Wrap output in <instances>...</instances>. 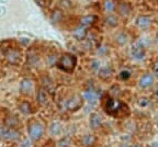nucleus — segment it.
<instances>
[{
    "instance_id": "nucleus-36",
    "label": "nucleus",
    "mask_w": 158,
    "mask_h": 147,
    "mask_svg": "<svg viewBox=\"0 0 158 147\" xmlns=\"http://www.w3.org/2000/svg\"><path fill=\"white\" fill-rule=\"evenodd\" d=\"M153 146H154V147H158V143H154Z\"/></svg>"
},
{
    "instance_id": "nucleus-30",
    "label": "nucleus",
    "mask_w": 158,
    "mask_h": 147,
    "mask_svg": "<svg viewBox=\"0 0 158 147\" xmlns=\"http://www.w3.org/2000/svg\"><path fill=\"white\" fill-rule=\"evenodd\" d=\"M69 143H70V138H69V137H65L64 140L59 142V147H68Z\"/></svg>"
},
{
    "instance_id": "nucleus-7",
    "label": "nucleus",
    "mask_w": 158,
    "mask_h": 147,
    "mask_svg": "<svg viewBox=\"0 0 158 147\" xmlns=\"http://www.w3.org/2000/svg\"><path fill=\"white\" fill-rule=\"evenodd\" d=\"M82 97L79 94H74L73 97H70L68 101L66 102V108L68 111H76L79 108H81L82 106Z\"/></svg>"
},
{
    "instance_id": "nucleus-18",
    "label": "nucleus",
    "mask_w": 158,
    "mask_h": 147,
    "mask_svg": "<svg viewBox=\"0 0 158 147\" xmlns=\"http://www.w3.org/2000/svg\"><path fill=\"white\" fill-rule=\"evenodd\" d=\"M36 100L41 106H46L47 103H48V97H47L46 90H44V89H40V90L37 91Z\"/></svg>"
},
{
    "instance_id": "nucleus-27",
    "label": "nucleus",
    "mask_w": 158,
    "mask_h": 147,
    "mask_svg": "<svg viewBox=\"0 0 158 147\" xmlns=\"http://www.w3.org/2000/svg\"><path fill=\"white\" fill-rule=\"evenodd\" d=\"M131 78V71L127 70V69H123V70L120 71V79L123 81L128 80Z\"/></svg>"
},
{
    "instance_id": "nucleus-29",
    "label": "nucleus",
    "mask_w": 158,
    "mask_h": 147,
    "mask_svg": "<svg viewBox=\"0 0 158 147\" xmlns=\"http://www.w3.org/2000/svg\"><path fill=\"white\" fill-rule=\"evenodd\" d=\"M91 68H92V70L94 71H99L100 70V63H99V61H92V63H91Z\"/></svg>"
},
{
    "instance_id": "nucleus-33",
    "label": "nucleus",
    "mask_w": 158,
    "mask_h": 147,
    "mask_svg": "<svg viewBox=\"0 0 158 147\" xmlns=\"http://www.w3.org/2000/svg\"><path fill=\"white\" fill-rule=\"evenodd\" d=\"M35 1H36V2L39 3L40 6H42V7H43V6H45V1H44V0H35Z\"/></svg>"
},
{
    "instance_id": "nucleus-5",
    "label": "nucleus",
    "mask_w": 158,
    "mask_h": 147,
    "mask_svg": "<svg viewBox=\"0 0 158 147\" xmlns=\"http://www.w3.org/2000/svg\"><path fill=\"white\" fill-rule=\"evenodd\" d=\"M0 138L5 141H18L20 138V133L15 131V128H6V126H0Z\"/></svg>"
},
{
    "instance_id": "nucleus-10",
    "label": "nucleus",
    "mask_w": 158,
    "mask_h": 147,
    "mask_svg": "<svg viewBox=\"0 0 158 147\" xmlns=\"http://www.w3.org/2000/svg\"><path fill=\"white\" fill-rule=\"evenodd\" d=\"M152 23H153V19L149 15H141L136 19V25L141 29H147L148 27H151Z\"/></svg>"
},
{
    "instance_id": "nucleus-23",
    "label": "nucleus",
    "mask_w": 158,
    "mask_h": 147,
    "mask_svg": "<svg viewBox=\"0 0 158 147\" xmlns=\"http://www.w3.org/2000/svg\"><path fill=\"white\" fill-rule=\"evenodd\" d=\"M62 131H63V126H62V124H60V123H58V122L52 123L51 128H49V132H51V134L55 135V136H57V135L60 134V133H62Z\"/></svg>"
},
{
    "instance_id": "nucleus-15",
    "label": "nucleus",
    "mask_w": 158,
    "mask_h": 147,
    "mask_svg": "<svg viewBox=\"0 0 158 147\" xmlns=\"http://www.w3.org/2000/svg\"><path fill=\"white\" fill-rule=\"evenodd\" d=\"M89 124H90V128L96 130V128H99L102 126V119L101 116L97 113H92L90 115V120H89Z\"/></svg>"
},
{
    "instance_id": "nucleus-22",
    "label": "nucleus",
    "mask_w": 158,
    "mask_h": 147,
    "mask_svg": "<svg viewBox=\"0 0 158 147\" xmlns=\"http://www.w3.org/2000/svg\"><path fill=\"white\" fill-rule=\"evenodd\" d=\"M42 81H43V86H44V90L49 91V92H53V89H54V85H53V80L49 78L48 76H44L42 77Z\"/></svg>"
},
{
    "instance_id": "nucleus-6",
    "label": "nucleus",
    "mask_w": 158,
    "mask_h": 147,
    "mask_svg": "<svg viewBox=\"0 0 158 147\" xmlns=\"http://www.w3.org/2000/svg\"><path fill=\"white\" fill-rule=\"evenodd\" d=\"M115 12L120 17L127 18L132 13V6L128 2H126V1H124V0H118V2L116 3Z\"/></svg>"
},
{
    "instance_id": "nucleus-31",
    "label": "nucleus",
    "mask_w": 158,
    "mask_h": 147,
    "mask_svg": "<svg viewBox=\"0 0 158 147\" xmlns=\"http://www.w3.org/2000/svg\"><path fill=\"white\" fill-rule=\"evenodd\" d=\"M153 73L156 77L158 78V61H155L153 64Z\"/></svg>"
},
{
    "instance_id": "nucleus-37",
    "label": "nucleus",
    "mask_w": 158,
    "mask_h": 147,
    "mask_svg": "<svg viewBox=\"0 0 158 147\" xmlns=\"http://www.w3.org/2000/svg\"><path fill=\"white\" fill-rule=\"evenodd\" d=\"M87 1H94V0H87Z\"/></svg>"
},
{
    "instance_id": "nucleus-35",
    "label": "nucleus",
    "mask_w": 158,
    "mask_h": 147,
    "mask_svg": "<svg viewBox=\"0 0 158 147\" xmlns=\"http://www.w3.org/2000/svg\"><path fill=\"white\" fill-rule=\"evenodd\" d=\"M120 147H130V146H128L127 144H125V143H124V144H121V145H120Z\"/></svg>"
},
{
    "instance_id": "nucleus-34",
    "label": "nucleus",
    "mask_w": 158,
    "mask_h": 147,
    "mask_svg": "<svg viewBox=\"0 0 158 147\" xmlns=\"http://www.w3.org/2000/svg\"><path fill=\"white\" fill-rule=\"evenodd\" d=\"M130 147H142V145L141 144H134V145H132V146H130Z\"/></svg>"
},
{
    "instance_id": "nucleus-14",
    "label": "nucleus",
    "mask_w": 158,
    "mask_h": 147,
    "mask_svg": "<svg viewBox=\"0 0 158 147\" xmlns=\"http://www.w3.org/2000/svg\"><path fill=\"white\" fill-rule=\"evenodd\" d=\"M104 24L106 27H111V29H114L118 25V15H115L114 13H110L108 15L106 18H104Z\"/></svg>"
},
{
    "instance_id": "nucleus-11",
    "label": "nucleus",
    "mask_w": 158,
    "mask_h": 147,
    "mask_svg": "<svg viewBox=\"0 0 158 147\" xmlns=\"http://www.w3.org/2000/svg\"><path fill=\"white\" fill-rule=\"evenodd\" d=\"M33 89V80L30 78H24L20 83V92L22 94H30Z\"/></svg>"
},
{
    "instance_id": "nucleus-32",
    "label": "nucleus",
    "mask_w": 158,
    "mask_h": 147,
    "mask_svg": "<svg viewBox=\"0 0 158 147\" xmlns=\"http://www.w3.org/2000/svg\"><path fill=\"white\" fill-rule=\"evenodd\" d=\"M154 96H155L156 101L158 102V88H156V89H155V91H154Z\"/></svg>"
},
{
    "instance_id": "nucleus-38",
    "label": "nucleus",
    "mask_w": 158,
    "mask_h": 147,
    "mask_svg": "<svg viewBox=\"0 0 158 147\" xmlns=\"http://www.w3.org/2000/svg\"><path fill=\"white\" fill-rule=\"evenodd\" d=\"M154 1H157V2H158V0H154Z\"/></svg>"
},
{
    "instance_id": "nucleus-24",
    "label": "nucleus",
    "mask_w": 158,
    "mask_h": 147,
    "mask_svg": "<svg viewBox=\"0 0 158 147\" xmlns=\"http://www.w3.org/2000/svg\"><path fill=\"white\" fill-rule=\"evenodd\" d=\"M127 41H128V37H127V35H126V33L120 32L115 35V42L120 45V46L125 45L126 43H127Z\"/></svg>"
},
{
    "instance_id": "nucleus-17",
    "label": "nucleus",
    "mask_w": 158,
    "mask_h": 147,
    "mask_svg": "<svg viewBox=\"0 0 158 147\" xmlns=\"http://www.w3.org/2000/svg\"><path fill=\"white\" fill-rule=\"evenodd\" d=\"M63 19H64V12H63V10L59 9V8L54 9V11H53L52 15H51V21H52V23L56 24V23L62 22Z\"/></svg>"
},
{
    "instance_id": "nucleus-20",
    "label": "nucleus",
    "mask_w": 158,
    "mask_h": 147,
    "mask_svg": "<svg viewBox=\"0 0 158 147\" xmlns=\"http://www.w3.org/2000/svg\"><path fill=\"white\" fill-rule=\"evenodd\" d=\"M112 73H113V70H112L111 66H106L100 68V70L98 71V75L102 79H109L112 76Z\"/></svg>"
},
{
    "instance_id": "nucleus-2",
    "label": "nucleus",
    "mask_w": 158,
    "mask_h": 147,
    "mask_svg": "<svg viewBox=\"0 0 158 147\" xmlns=\"http://www.w3.org/2000/svg\"><path fill=\"white\" fill-rule=\"evenodd\" d=\"M56 65L60 70L70 74L76 68L77 57L75 56L74 54H70V53H65V54H63L62 56L58 58Z\"/></svg>"
},
{
    "instance_id": "nucleus-21",
    "label": "nucleus",
    "mask_w": 158,
    "mask_h": 147,
    "mask_svg": "<svg viewBox=\"0 0 158 147\" xmlns=\"http://www.w3.org/2000/svg\"><path fill=\"white\" fill-rule=\"evenodd\" d=\"M96 136L94 135H91V134H88V135H85L84 137L81 140V143L84 146H87V147H91L96 144Z\"/></svg>"
},
{
    "instance_id": "nucleus-28",
    "label": "nucleus",
    "mask_w": 158,
    "mask_h": 147,
    "mask_svg": "<svg viewBox=\"0 0 158 147\" xmlns=\"http://www.w3.org/2000/svg\"><path fill=\"white\" fill-rule=\"evenodd\" d=\"M138 104H139L142 108H146V107H148V104H149V99L145 98V97L139 98L138 99Z\"/></svg>"
},
{
    "instance_id": "nucleus-3",
    "label": "nucleus",
    "mask_w": 158,
    "mask_h": 147,
    "mask_svg": "<svg viewBox=\"0 0 158 147\" xmlns=\"http://www.w3.org/2000/svg\"><path fill=\"white\" fill-rule=\"evenodd\" d=\"M27 131H29V136L31 137V140L36 142V141L42 138L43 133H44V128L40 122L33 121V122H31L29 124Z\"/></svg>"
},
{
    "instance_id": "nucleus-1",
    "label": "nucleus",
    "mask_w": 158,
    "mask_h": 147,
    "mask_svg": "<svg viewBox=\"0 0 158 147\" xmlns=\"http://www.w3.org/2000/svg\"><path fill=\"white\" fill-rule=\"evenodd\" d=\"M104 111L106 112V114L111 115V116L116 119L125 118L130 114V110H128V107L126 106V103L122 102L114 97H108L106 98V104H104Z\"/></svg>"
},
{
    "instance_id": "nucleus-19",
    "label": "nucleus",
    "mask_w": 158,
    "mask_h": 147,
    "mask_svg": "<svg viewBox=\"0 0 158 147\" xmlns=\"http://www.w3.org/2000/svg\"><path fill=\"white\" fill-rule=\"evenodd\" d=\"M116 2L115 0H104L103 1V10L108 15L115 12Z\"/></svg>"
},
{
    "instance_id": "nucleus-4",
    "label": "nucleus",
    "mask_w": 158,
    "mask_h": 147,
    "mask_svg": "<svg viewBox=\"0 0 158 147\" xmlns=\"http://www.w3.org/2000/svg\"><path fill=\"white\" fill-rule=\"evenodd\" d=\"M146 52L144 44L141 41H135L131 46V56L135 61H143L145 58Z\"/></svg>"
},
{
    "instance_id": "nucleus-13",
    "label": "nucleus",
    "mask_w": 158,
    "mask_h": 147,
    "mask_svg": "<svg viewBox=\"0 0 158 147\" xmlns=\"http://www.w3.org/2000/svg\"><path fill=\"white\" fill-rule=\"evenodd\" d=\"M88 29L89 27H84V25H78L74 31V37L78 41H82V40L87 39L88 35Z\"/></svg>"
},
{
    "instance_id": "nucleus-8",
    "label": "nucleus",
    "mask_w": 158,
    "mask_h": 147,
    "mask_svg": "<svg viewBox=\"0 0 158 147\" xmlns=\"http://www.w3.org/2000/svg\"><path fill=\"white\" fill-rule=\"evenodd\" d=\"M154 82H155V79H154L153 75L149 73H146L139 78V80H138V86L143 89H147L153 86Z\"/></svg>"
},
{
    "instance_id": "nucleus-12",
    "label": "nucleus",
    "mask_w": 158,
    "mask_h": 147,
    "mask_svg": "<svg viewBox=\"0 0 158 147\" xmlns=\"http://www.w3.org/2000/svg\"><path fill=\"white\" fill-rule=\"evenodd\" d=\"M99 18L97 17L96 15H85L80 19V24L84 25V27H91L92 25H94L97 22H98Z\"/></svg>"
},
{
    "instance_id": "nucleus-25",
    "label": "nucleus",
    "mask_w": 158,
    "mask_h": 147,
    "mask_svg": "<svg viewBox=\"0 0 158 147\" xmlns=\"http://www.w3.org/2000/svg\"><path fill=\"white\" fill-rule=\"evenodd\" d=\"M19 111L22 112L23 114H30L32 112V108H31V104H30L27 101H23L22 103L19 104Z\"/></svg>"
},
{
    "instance_id": "nucleus-9",
    "label": "nucleus",
    "mask_w": 158,
    "mask_h": 147,
    "mask_svg": "<svg viewBox=\"0 0 158 147\" xmlns=\"http://www.w3.org/2000/svg\"><path fill=\"white\" fill-rule=\"evenodd\" d=\"M84 99L88 101V103H90V104H96L99 99L98 91H96L94 88H88L84 92Z\"/></svg>"
},
{
    "instance_id": "nucleus-26",
    "label": "nucleus",
    "mask_w": 158,
    "mask_h": 147,
    "mask_svg": "<svg viewBox=\"0 0 158 147\" xmlns=\"http://www.w3.org/2000/svg\"><path fill=\"white\" fill-rule=\"evenodd\" d=\"M18 123H19V121L15 116H8L6 119V125L10 128H15L18 125Z\"/></svg>"
},
{
    "instance_id": "nucleus-16",
    "label": "nucleus",
    "mask_w": 158,
    "mask_h": 147,
    "mask_svg": "<svg viewBox=\"0 0 158 147\" xmlns=\"http://www.w3.org/2000/svg\"><path fill=\"white\" fill-rule=\"evenodd\" d=\"M6 57H7L8 61L11 64H17L20 61V53L17 49H9L6 53Z\"/></svg>"
}]
</instances>
